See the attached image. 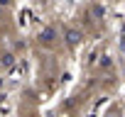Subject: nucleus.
Masks as SVG:
<instances>
[{
  "mask_svg": "<svg viewBox=\"0 0 125 117\" xmlns=\"http://www.w3.org/2000/svg\"><path fill=\"white\" fill-rule=\"evenodd\" d=\"M79 39H81V34H79V32H74V29H69V32H66V42H69V44H76Z\"/></svg>",
  "mask_w": 125,
  "mask_h": 117,
  "instance_id": "nucleus-1",
  "label": "nucleus"
}]
</instances>
